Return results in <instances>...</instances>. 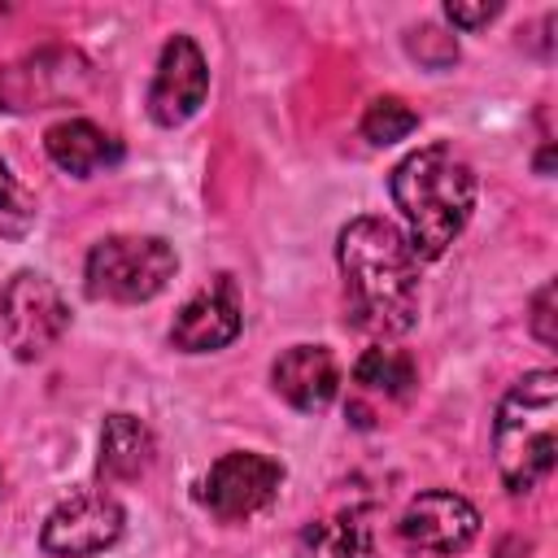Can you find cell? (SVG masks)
<instances>
[{
    "mask_svg": "<svg viewBox=\"0 0 558 558\" xmlns=\"http://www.w3.org/2000/svg\"><path fill=\"white\" fill-rule=\"evenodd\" d=\"M336 266L344 279V318L362 336L392 340L418 323V257L401 227L375 214L349 218L336 235Z\"/></svg>",
    "mask_w": 558,
    "mask_h": 558,
    "instance_id": "1",
    "label": "cell"
},
{
    "mask_svg": "<svg viewBox=\"0 0 558 558\" xmlns=\"http://www.w3.org/2000/svg\"><path fill=\"white\" fill-rule=\"evenodd\" d=\"M392 205L405 222V244L418 262H436L449 253V244L466 231L475 209V166L453 144H423L405 153L388 174Z\"/></svg>",
    "mask_w": 558,
    "mask_h": 558,
    "instance_id": "2",
    "label": "cell"
},
{
    "mask_svg": "<svg viewBox=\"0 0 558 558\" xmlns=\"http://www.w3.org/2000/svg\"><path fill=\"white\" fill-rule=\"evenodd\" d=\"M558 458V371H527L506 388L493 418V462L510 497L536 493Z\"/></svg>",
    "mask_w": 558,
    "mask_h": 558,
    "instance_id": "3",
    "label": "cell"
},
{
    "mask_svg": "<svg viewBox=\"0 0 558 558\" xmlns=\"http://www.w3.org/2000/svg\"><path fill=\"white\" fill-rule=\"evenodd\" d=\"M179 275V253L161 235L118 231L87 248L83 262V288L92 301L109 305H144L170 288Z\"/></svg>",
    "mask_w": 558,
    "mask_h": 558,
    "instance_id": "4",
    "label": "cell"
},
{
    "mask_svg": "<svg viewBox=\"0 0 558 558\" xmlns=\"http://www.w3.org/2000/svg\"><path fill=\"white\" fill-rule=\"evenodd\" d=\"M65 331H70V301L48 275L17 270L0 288V336L17 362L48 357L65 340Z\"/></svg>",
    "mask_w": 558,
    "mask_h": 558,
    "instance_id": "5",
    "label": "cell"
},
{
    "mask_svg": "<svg viewBox=\"0 0 558 558\" xmlns=\"http://www.w3.org/2000/svg\"><path fill=\"white\" fill-rule=\"evenodd\" d=\"M283 488V462L257 449H231L209 462L196 501L218 519V523H244L262 514Z\"/></svg>",
    "mask_w": 558,
    "mask_h": 558,
    "instance_id": "6",
    "label": "cell"
},
{
    "mask_svg": "<svg viewBox=\"0 0 558 558\" xmlns=\"http://www.w3.org/2000/svg\"><path fill=\"white\" fill-rule=\"evenodd\" d=\"M126 532V510L109 488H78L61 497L44 527H39V549L52 558H96L113 549Z\"/></svg>",
    "mask_w": 558,
    "mask_h": 558,
    "instance_id": "7",
    "label": "cell"
},
{
    "mask_svg": "<svg viewBox=\"0 0 558 558\" xmlns=\"http://www.w3.org/2000/svg\"><path fill=\"white\" fill-rule=\"evenodd\" d=\"M480 523L484 519H480L475 501H466L453 488H427L405 501V510L397 519V536L414 554L453 558V554L471 549V541L480 536Z\"/></svg>",
    "mask_w": 558,
    "mask_h": 558,
    "instance_id": "8",
    "label": "cell"
},
{
    "mask_svg": "<svg viewBox=\"0 0 558 558\" xmlns=\"http://www.w3.org/2000/svg\"><path fill=\"white\" fill-rule=\"evenodd\" d=\"M209 96V61L192 35H170L161 44L153 83H148V118L157 126H183L201 113Z\"/></svg>",
    "mask_w": 558,
    "mask_h": 558,
    "instance_id": "9",
    "label": "cell"
},
{
    "mask_svg": "<svg viewBox=\"0 0 558 558\" xmlns=\"http://www.w3.org/2000/svg\"><path fill=\"white\" fill-rule=\"evenodd\" d=\"M87 87V61L70 48H44L13 65H0V113L44 109Z\"/></svg>",
    "mask_w": 558,
    "mask_h": 558,
    "instance_id": "10",
    "label": "cell"
},
{
    "mask_svg": "<svg viewBox=\"0 0 558 558\" xmlns=\"http://www.w3.org/2000/svg\"><path fill=\"white\" fill-rule=\"evenodd\" d=\"M244 331V305H240V288L231 275L209 279L205 288H196L174 323H170V344L179 353H218L227 349L235 336Z\"/></svg>",
    "mask_w": 558,
    "mask_h": 558,
    "instance_id": "11",
    "label": "cell"
},
{
    "mask_svg": "<svg viewBox=\"0 0 558 558\" xmlns=\"http://www.w3.org/2000/svg\"><path fill=\"white\" fill-rule=\"evenodd\" d=\"M270 388L301 414H318L340 392V362L327 344H292L270 362Z\"/></svg>",
    "mask_w": 558,
    "mask_h": 558,
    "instance_id": "12",
    "label": "cell"
},
{
    "mask_svg": "<svg viewBox=\"0 0 558 558\" xmlns=\"http://www.w3.org/2000/svg\"><path fill=\"white\" fill-rule=\"evenodd\" d=\"M44 153L57 170L74 179H92L122 161V144L92 118H61L44 131Z\"/></svg>",
    "mask_w": 558,
    "mask_h": 558,
    "instance_id": "13",
    "label": "cell"
},
{
    "mask_svg": "<svg viewBox=\"0 0 558 558\" xmlns=\"http://www.w3.org/2000/svg\"><path fill=\"white\" fill-rule=\"evenodd\" d=\"M157 462V436L140 414L113 410L100 423V449H96V471L105 484H131L148 475Z\"/></svg>",
    "mask_w": 558,
    "mask_h": 558,
    "instance_id": "14",
    "label": "cell"
},
{
    "mask_svg": "<svg viewBox=\"0 0 558 558\" xmlns=\"http://www.w3.org/2000/svg\"><path fill=\"white\" fill-rule=\"evenodd\" d=\"M292 558H375V532H371L366 514L340 510V514L310 523L296 536Z\"/></svg>",
    "mask_w": 558,
    "mask_h": 558,
    "instance_id": "15",
    "label": "cell"
},
{
    "mask_svg": "<svg viewBox=\"0 0 558 558\" xmlns=\"http://www.w3.org/2000/svg\"><path fill=\"white\" fill-rule=\"evenodd\" d=\"M353 384L371 397H388V401H401L414 392L418 384V371H414V357L405 349H366L357 362H353Z\"/></svg>",
    "mask_w": 558,
    "mask_h": 558,
    "instance_id": "16",
    "label": "cell"
},
{
    "mask_svg": "<svg viewBox=\"0 0 558 558\" xmlns=\"http://www.w3.org/2000/svg\"><path fill=\"white\" fill-rule=\"evenodd\" d=\"M414 131H418V113L401 96H375L362 113V140L375 144V148H388V144L405 140Z\"/></svg>",
    "mask_w": 558,
    "mask_h": 558,
    "instance_id": "17",
    "label": "cell"
},
{
    "mask_svg": "<svg viewBox=\"0 0 558 558\" xmlns=\"http://www.w3.org/2000/svg\"><path fill=\"white\" fill-rule=\"evenodd\" d=\"M35 196L22 187V179L9 170V161L0 157V235H9V240H17V235H26L31 227H35Z\"/></svg>",
    "mask_w": 558,
    "mask_h": 558,
    "instance_id": "18",
    "label": "cell"
},
{
    "mask_svg": "<svg viewBox=\"0 0 558 558\" xmlns=\"http://www.w3.org/2000/svg\"><path fill=\"white\" fill-rule=\"evenodd\" d=\"M405 48H410V57H418L427 70H449V65L458 61V39L445 35V31H436V26H418V31H410Z\"/></svg>",
    "mask_w": 558,
    "mask_h": 558,
    "instance_id": "19",
    "label": "cell"
},
{
    "mask_svg": "<svg viewBox=\"0 0 558 558\" xmlns=\"http://www.w3.org/2000/svg\"><path fill=\"white\" fill-rule=\"evenodd\" d=\"M497 13H501V4H488V0H480V4L449 0V4H445V17L453 22V31H480V26H488Z\"/></svg>",
    "mask_w": 558,
    "mask_h": 558,
    "instance_id": "20",
    "label": "cell"
},
{
    "mask_svg": "<svg viewBox=\"0 0 558 558\" xmlns=\"http://www.w3.org/2000/svg\"><path fill=\"white\" fill-rule=\"evenodd\" d=\"M532 336H536L545 349L558 344V327H554V279L532 296Z\"/></svg>",
    "mask_w": 558,
    "mask_h": 558,
    "instance_id": "21",
    "label": "cell"
}]
</instances>
